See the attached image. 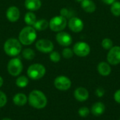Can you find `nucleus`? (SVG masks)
I'll list each match as a JSON object with an SVG mask.
<instances>
[{"label": "nucleus", "instance_id": "f257e3e1", "mask_svg": "<svg viewBox=\"0 0 120 120\" xmlns=\"http://www.w3.org/2000/svg\"><path fill=\"white\" fill-rule=\"evenodd\" d=\"M28 102L34 108L43 109L47 105V98L43 92L38 90H34L29 95Z\"/></svg>", "mask_w": 120, "mask_h": 120}, {"label": "nucleus", "instance_id": "f03ea898", "mask_svg": "<svg viewBox=\"0 0 120 120\" xmlns=\"http://www.w3.org/2000/svg\"><path fill=\"white\" fill-rule=\"evenodd\" d=\"M37 38L36 30L32 26H26L21 30L19 34V41L24 45L32 44Z\"/></svg>", "mask_w": 120, "mask_h": 120}, {"label": "nucleus", "instance_id": "7ed1b4c3", "mask_svg": "<svg viewBox=\"0 0 120 120\" xmlns=\"http://www.w3.org/2000/svg\"><path fill=\"white\" fill-rule=\"evenodd\" d=\"M4 50L7 55L15 57L18 55L22 50L21 43L15 38H9L4 45Z\"/></svg>", "mask_w": 120, "mask_h": 120}, {"label": "nucleus", "instance_id": "20e7f679", "mask_svg": "<svg viewBox=\"0 0 120 120\" xmlns=\"http://www.w3.org/2000/svg\"><path fill=\"white\" fill-rule=\"evenodd\" d=\"M27 76L32 80H39L46 74V68L41 64H34L29 66L27 71Z\"/></svg>", "mask_w": 120, "mask_h": 120}, {"label": "nucleus", "instance_id": "39448f33", "mask_svg": "<svg viewBox=\"0 0 120 120\" xmlns=\"http://www.w3.org/2000/svg\"><path fill=\"white\" fill-rule=\"evenodd\" d=\"M49 23V28L54 32H60L63 30L68 24L67 18L62 16H56L53 17Z\"/></svg>", "mask_w": 120, "mask_h": 120}, {"label": "nucleus", "instance_id": "423d86ee", "mask_svg": "<svg viewBox=\"0 0 120 120\" xmlns=\"http://www.w3.org/2000/svg\"><path fill=\"white\" fill-rule=\"evenodd\" d=\"M22 69H23V66L22 62L20 59L18 57L11 59L8 63V66H7L8 71L9 74H11L13 76H17L20 75L22 71Z\"/></svg>", "mask_w": 120, "mask_h": 120}, {"label": "nucleus", "instance_id": "0eeeda50", "mask_svg": "<svg viewBox=\"0 0 120 120\" xmlns=\"http://www.w3.org/2000/svg\"><path fill=\"white\" fill-rule=\"evenodd\" d=\"M72 50L74 54H75L77 56L84 57L89 54L91 52V47L89 45L85 42H78L75 44Z\"/></svg>", "mask_w": 120, "mask_h": 120}, {"label": "nucleus", "instance_id": "6e6552de", "mask_svg": "<svg viewBox=\"0 0 120 120\" xmlns=\"http://www.w3.org/2000/svg\"><path fill=\"white\" fill-rule=\"evenodd\" d=\"M108 62L110 65H118L120 64V47L113 46L107 54Z\"/></svg>", "mask_w": 120, "mask_h": 120}, {"label": "nucleus", "instance_id": "1a4fd4ad", "mask_svg": "<svg viewBox=\"0 0 120 120\" xmlns=\"http://www.w3.org/2000/svg\"><path fill=\"white\" fill-rule=\"evenodd\" d=\"M35 46L37 50L42 53H50L54 48L53 42L47 39H40L37 40Z\"/></svg>", "mask_w": 120, "mask_h": 120}, {"label": "nucleus", "instance_id": "9d476101", "mask_svg": "<svg viewBox=\"0 0 120 120\" xmlns=\"http://www.w3.org/2000/svg\"><path fill=\"white\" fill-rule=\"evenodd\" d=\"M72 83L69 78L65 76H59L54 80L55 87L60 91H68L71 87Z\"/></svg>", "mask_w": 120, "mask_h": 120}, {"label": "nucleus", "instance_id": "9b49d317", "mask_svg": "<svg viewBox=\"0 0 120 120\" xmlns=\"http://www.w3.org/2000/svg\"><path fill=\"white\" fill-rule=\"evenodd\" d=\"M68 25L69 28L74 33H79L84 28L83 21L76 16H73L70 18Z\"/></svg>", "mask_w": 120, "mask_h": 120}, {"label": "nucleus", "instance_id": "f8f14e48", "mask_svg": "<svg viewBox=\"0 0 120 120\" xmlns=\"http://www.w3.org/2000/svg\"><path fill=\"white\" fill-rule=\"evenodd\" d=\"M56 39L58 43L63 47H68L72 42V36L66 32H62V31L59 32L56 35Z\"/></svg>", "mask_w": 120, "mask_h": 120}, {"label": "nucleus", "instance_id": "ddd939ff", "mask_svg": "<svg viewBox=\"0 0 120 120\" xmlns=\"http://www.w3.org/2000/svg\"><path fill=\"white\" fill-rule=\"evenodd\" d=\"M6 15L7 19L9 21L15 22L19 19L20 13V11H19L18 8H17L15 6H10L7 9Z\"/></svg>", "mask_w": 120, "mask_h": 120}, {"label": "nucleus", "instance_id": "4468645a", "mask_svg": "<svg viewBox=\"0 0 120 120\" xmlns=\"http://www.w3.org/2000/svg\"><path fill=\"white\" fill-rule=\"evenodd\" d=\"M74 96L79 102H84L89 98V93L86 88L84 87H79L75 91Z\"/></svg>", "mask_w": 120, "mask_h": 120}, {"label": "nucleus", "instance_id": "2eb2a0df", "mask_svg": "<svg viewBox=\"0 0 120 120\" xmlns=\"http://www.w3.org/2000/svg\"><path fill=\"white\" fill-rule=\"evenodd\" d=\"M97 70L98 72L103 76H109L112 71L110 64L105 62H101L97 66Z\"/></svg>", "mask_w": 120, "mask_h": 120}, {"label": "nucleus", "instance_id": "dca6fc26", "mask_svg": "<svg viewBox=\"0 0 120 120\" xmlns=\"http://www.w3.org/2000/svg\"><path fill=\"white\" fill-rule=\"evenodd\" d=\"M80 4L82 9L86 13H94L96 9V5L92 0H82Z\"/></svg>", "mask_w": 120, "mask_h": 120}, {"label": "nucleus", "instance_id": "f3484780", "mask_svg": "<svg viewBox=\"0 0 120 120\" xmlns=\"http://www.w3.org/2000/svg\"><path fill=\"white\" fill-rule=\"evenodd\" d=\"M105 110V105L103 103L96 102L92 105L91 109L90 111L91 112V113L94 116L98 117V116L102 115L104 113Z\"/></svg>", "mask_w": 120, "mask_h": 120}, {"label": "nucleus", "instance_id": "a211bd4d", "mask_svg": "<svg viewBox=\"0 0 120 120\" xmlns=\"http://www.w3.org/2000/svg\"><path fill=\"white\" fill-rule=\"evenodd\" d=\"M41 0H25V8L30 11H37L41 8Z\"/></svg>", "mask_w": 120, "mask_h": 120}, {"label": "nucleus", "instance_id": "6ab92c4d", "mask_svg": "<svg viewBox=\"0 0 120 120\" xmlns=\"http://www.w3.org/2000/svg\"><path fill=\"white\" fill-rule=\"evenodd\" d=\"M13 101L15 105L21 107V106L25 105L27 103V98L24 93H17L14 95V97L13 98Z\"/></svg>", "mask_w": 120, "mask_h": 120}, {"label": "nucleus", "instance_id": "aec40b11", "mask_svg": "<svg viewBox=\"0 0 120 120\" xmlns=\"http://www.w3.org/2000/svg\"><path fill=\"white\" fill-rule=\"evenodd\" d=\"M49 25V23L46 20L41 19V20H39V21H36V22L33 25V28L36 30L42 31V30H44L47 29Z\"/></svg>", "mask_w": 120, "mask_h": 120}, {"label": "nucleus", "instance_id": "412c9836", "mask_svg": "<svg viewBox=\"0 0 120 120\" xmlns=\"http://www.w3.org/2000/svg\"><path fill=\"white\" fill-rule=\"evenodd\" d=\"M37 21V18H36V15L32 12V11H30V12H27L25 16V22L27 25H30V26H32L34 24V23L36 22Z\"/></svg>", "mask_w": 120, "mask_h": 120}, {"label": "nucleus", "instance_id": "4be33fe9", "mask_svg": "<svg viewBox=\"0 0 120 120\" xmlns=\"http://www.w3.org/2000/svg\"><path fill=\"white\" fill-rule=\"evenodd\" d=\"M22 55L24 59H25L27 60H32L34 58L35 53L33 50H32L30 48H26L22 50Z\"/></svg>", "mask_w": 120, "mask_h": 120}, {"label": "nucleus", "instance_id": "5701e85b", "mask_svg": "<svg viewBox=\"0 0 120 120\" xmlns=\"http://www.w3.org/2000/svg\"><path fill=\"white\" fill-rule=\"evenodd\" d=\"M28 83H29V80L25 76H19L15 81V84L19 88H25L28 85Z\"/></svg>", "mask_w": 120, "mask_h": 120}, {"label": "nucleus", "instance_id": "b1692460", "mask_svg": "<svg viewBox=\"0 0 120 120\" xmlns=\"http://www.w3.org/2000/svg\"><path fill=\"white\" fill-rule=\"evenodd\" d=\"M111 13L115 16H120V1H115L113 4H111L110 7Z\"/></svg>", "mask_w": 120, "mask_h": 120}, {"label": "nucleus", "instance_id": "393cba45", "mask_svg": "<svg viewBox=\"0 0 120 120\" xmlns=\"http://www.w3.org/2000/svg\"><path fill=\"white\" fill-rule=\"evenodd\" d=\"M101 45L103 49H105L106 50H109L113 47V42L110 38H104L102 40Z\"/></svg>", "mask_w": 120, "mask_h": 120}, {"label": "nucleus", "instance_id": "a878e982", "mask_svg": "<svg viewBox=\"0 0 120 120\" xmlns=\"http://www.w3.org/2000/svg\"><path fill=\"white\" fill-rule=\"evenodd\" d=\"M49 58L53 62L57 63L60 60V54L57 51H52L51 52H50Z\"/></svg>", "mask_w": 120, "mask_h": 120}, {"label": "nucleus", "instance_id": "bb28decb", "mask_svg": "<svg viewBox=\"0 0 120 120\" xmlns=\"http://www.w3.org/2000/svg\"><path fill=\"white\" fill-rule=\"evenodd\" d=\"M62 54L65 59H70L73 57L74 52L72 49H70L69 47H65V49H63V50L62 52Z\"/></svg>", "mask_w": 120, "mask_h": 120}, {"label": "nucleus", "instance_id": "cd10ccee", "mask_svg": "<svg viewBox=\"0 0 120 120\" xmlns=\"http://www.w3.org/2000/svg\"><path fill=\"white\" fill-rule=\"evenodd\" d=\"M90 113V110L86 107H82L78 110V114L82 117H87Z\"/></svg>", "mask_w": 120, "mask_h": 120}, {"label": "nucleus", "instance_id": "c85d7f7f", "mask_svg": "<svg viewBox=\"0 0 120 120\" xmlns=\"http://www.w3.org/2000/svg\"><path fill=\"white\" fill-rule=\"evenodd\" d=\"M73 15V13H72L71 11H70L69 9L66 8H63L60 10V16L65 17V18H72L73 17L72 16Z\"/></svg>", "mask_w": 120, "mask_h": 120}, {"label": "nucleus", "instance_id": "c756f323", "mask_svg": "<svg viewBox=\"0 0 120 120\" xmlns=\"http://www.w3.org/2000/svg\"><path fill=\"white\" fill-rule=\"evenodd\" d=\"M6 103H7V97L6 94L0 91V108L4 107Z\"/></svg>", "mask_w": 120, "mask_h": 120}, {"label": "nucleus", "instance_id": "7c9ffc66", "mask_svg": "<svg viewBox=\"0 0 120 120\" xmlns=\"http://www.w3.org/2000/svg\"><path fill=\"white\" fill-rule=\"evenodd\" d=\"M95 93H96V95L97 97L101 98V97H103V96L105 95V90H104L103 88L99 87V88H96Z\"/></svg>", "mask_w": 120, "mask_h": 120}, {"label": "nucleus", "instance_id": "2f4dec72", "mask_svg": "<svg viewBox=\"0 0 120 120\" xmlns=\"http://www.w3.org/2000/svg\"><path fill=\"white\" fill-rule=\"evenodd\" d=\"M114 100L117 103L120 104V89L117 90L115 94H114Z\"/></svg>", "mask_w": 120, "mask_h": 120}, {"label": "nucleus", "instance_id": "473e14b6", "mask_svg": "<svg viewBox=\"0 0 120 120\" xmlns=\"http://www.w3.org/2000/svg\"><path fill=\"white\" fill-rule=\"evenodd\" d=\"M103 3H105V4L108 5H111L112 4H113L116 0H101Z\"/></svg>", "mask_w": 120, "mask_h": 120}, {"label": "nucleus", "instance_id": "72a5a7b5", "mask_svg": "<svg viewBox=\"0 0 120 120\" xmlns=\"http://www.w3.org/2000/svg\"><path fill=\"white\" fill-rule=\"evenodd\" d=\"M3 83H4V79L1 76H0V88L2 86Z\"/></svg>", "mask_w": 120, "mask_h": 120}, {"label": "nucleus", "instance_id": "f704fd0d", "mask_svg": "<svg viewBox=\"0 0 120 120\" xmlns=\"http://www.w3.org/2000/svg\"><path fill=\"white\" fill-rule=\"evenodd\" d=\"M1 120H11V119H9V118H4V119H2Z\"/></svg>", "mask_w": 120, "mask_h": 120}, {"label": "nucleus", "instance_id": "c9c22d12", "mask_svg": "<svg viewBox=\"0 0 120 120\" xmlns=\"http://www.w3.org/2000/svg\"><path fill=\"white\" fill-rule=\"evenodd\" d=\"M76 1H78V2H81L82 0H76Z\"/></svg>", "mask_w": 120, "mask_h": 120}, {"label": "nucleus", "instance_id": "e433bc0d", "mask_svg": "<svg viewBox=\"0 0 120 120\" xmlns=\"http://www.w3.org/2000/svg\"></svg>", "mask_w": 120, "mask_h": 120}]
</instances>
